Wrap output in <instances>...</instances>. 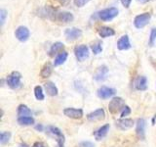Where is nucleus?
<instances>
[{
	"label": "nucleus",
	"instance_id": "nucleus-1",
	"mask_svg": "<svg viewBox=\"0 0 156 147\" xmlns=\"http://www.w3.org/2000/svg\"><path fill=\"white\" fill-rule=\"evenodd\" d=\"M119 11L118 9L115 8V7H110V8H106V9H104L100 11L99 13V17L101 20L105 22H108V21H111L112 19H114L117 15H118Z\"/></svg>",
	"mask_w": 156,
	"mask_h": 147
},
{
	"label": "nucleus",
	"instance_id": "nucleus-2",
	"mask_svg": "<svg viewBox=\"0 0 156 147\" xmlns=\"http://www.w3.org/2000/svg\"><path fill=\"white\" fill-rule=\"evenodd\" d=\"M125 107H126L125 102L121 97H114L113 99L109 102L108 110L111 114H116V113H118L122 109H124Z\"/></svg>",
	"mask_w": 156,
	"mask_h": 147
},
{
	"label": "nucleus",
	"instance_id": "nucleus-3",
	"mask_svg": "<svg viewBox=\"0 0 156 147\" xmlns=\"http://www.w3.org/2000/svg\"><path fill=\"white\" fill-rule=\"evenodd\" d=\"M47 130L51 135H53L54 137H56V140L58 142V146L63 147V144H65V136H63L61 130L58 129V127H56V126H50L47 127Z\"/></svg>",
	"mask_w": 156,
	"mask_h": 147
},
{
	"label": "nucleus",
	"instance_id": "nucleus-4",
	"mask_svg": "<svg viewBox=\"0 0 156 147\" xmlns=\"http://www.w3.org/2000/svg\"><path fill=\"white\" fill-rule=\"evenodd\" d=\"M150 18H151V15L149 13H144V14L138 15L134 20L135 27L136 28H143L149 23Z\"/></svg>",
	"mask_w": 156,
	"mask_h": 147
},
{
	"label": "nucleus",
	"instance_id": "nucleus-5",
	"mask_svg": "<svg viewBox=\"0 0 156 147\" xmlns=\"http://www.w3.org/2000/svg\"><path fill=\"white\" fill-rule=\"evenodd\" d=\"M21 78H22V75L19 72H13L7 77V85L11 88H13V89L18 88L21 86Z\"/></svg>",
	"mask_w": 156,
	"mask_h": 147
},
{
	"label": "nucleus",
	"instance_id": "nucleus-6",
	"mask_svg": "<svg viewBox=\"0 0 156 147\" xmlns=\"http://www.w3.org/2000/svg\"><path fill=\"white\" fill-rule=\"evenodd\" d=\"M74 53L75 56L78 59V61H84L85 59L89 57V48H88L84 44H81V45H78L74 49Z\"/></svg>",
	"mask_w": 156,
	"mask_h": 147
},
{
	"label": "nucleus",
	"instance_id": "nucleus-7",
	"mask_svg": "<svg viewBox=\"0 0 156 147\" xmlns=\"http://www.w3.org/2000/svg\"><path fill=\"white\" fill-rule=\"evenodd\" d=\"M65 36L68 41H72V40H75V39H78L79 37H81L82 31L77 28H70L66 29Z\"/></svg>",
	"mask_w": 156,
	"mask_h": 147
},
{
	"label": "nucleus",
	"instance_id": "nucleus-8",
	"mask_svg": "<svg viewBox=\"0 0 156 147\" xmlns=\"http://www.w3.org/2000/svg\"><path fill=\"white\" fill-rule=\"evenodd\" d=\"M15 36H16L17 39H19L20 41H27L29 37V31L27 27L21 26L16 29Z\"/></svg>",
	"mask_w": 156,
	"mask_h": 147
},
{
	"label": "nucleus",
	"instance_id": "nucleus-9",
	"mask_svg": "<svg viewBox=\"0 0 156 147\" xmlns=\"http://www.w3.org/2000/svg\"><path fill=\"white\" fill-rule=\"evenodd\" d=\"M63 114L70 119H81L83 117V111L81 109H75V108H66L63 110Z\"/></svg>",
	"mask_w": 156,
	"mask_h": 147
},
{
	"label": "nucleus",
	"instance_id": "nucleus-10",
	"mask_svg": "<svg viewBox=\"0 0 156 147\" xmlns=\"http://www.w3.org/2000/svg\"><path fill=\"white\" fill-rule=\"evenodd\" d=\"M115 94V89L114 88L106 87V86H101L98 90V96L101 99H107L111 96H113Z\"/></svg>",
	"mask_w": 156,
	"mask_h": 147
},
{
	"label": "nucleus",
	"instance_id": "nucleus-11",
	"mask_svg": "<svg viewBox=\"0 0 156 147\" xmlns=\"http://www.w3.org/2000/svg\"><path fill=\"white\" fill-rule=\"evenodd\" d=\"M105 118V113L104 109H98L94 112L90 113V114H88L87 116V119L92 122L104 120Z\"/></svg>",
	"mask_w": 156,
	"mask_h": 147
},
{
	"label": "nucleus",
	"instance_id": "nucleus-12",
	"mask_svg": "<svg viewBox=\"0 0 156 147\" xmlns=\"http://www.w3.org/2000/svg\"><path fill=\"white\" fill-rule=\"evenodd\" d=\"M107 74H108V69H107V67L101 66L97 70L94 76V78L97 81H104L105 80H106Z\"/></svg>",
	"mask_w": 156,
	"mask_h": 147
},
{
	"label": "nucleus",
	"instance_id": "nucleus-13",
	"mask_svg": "<svg viewBox=\"0 0 156 147\" xmlns=\"http://www.w3.org/2000/svg\"><path fill=\"white\" fill-rule=\"evenodd\" d=\"M145 126H146V121L144 119H139L136 122V132L140 138L144 139V134H145Z\"/></svg>",
	"mask_w": 156,
	"mask_h": 147
},
{
	"label": "nucleus",
	"instance_id": "nucleus-14",
	"mask_svg": "<svg viewBox=\"0 0 156 147\" xmlns=\"http://www.w3.org/2000/svg\"><path fill=\"white\" fill-rule=\"evenodd\" d=\"M134 126V121L132 119H121L116 122V126L122 130L131 129Z\"/></svg>",
	"mask_w": 156,
	"mask_h": 147
},
{
	"label": "nucleus",
	"instance_id": "nucleus-15",
	"mask_svg": "<svg viewBox=\"0 0 156 147\" xmlns=\"http://www.w3.org/2000/svg\"><path fill=\"white\" fill-rule=\"evenodd\" d=\"M117 47H118L119 50H127V49L131 48V43L129 40V36H123L122 37H120V39L117 42Z\"/></svg>",
	"mask_w": 156,
	"mask_h": 147
},
{
	"label": "nucleus",
	"instance_id": "nucleus-16",
	"mask_svg": "<svg viewBox=\"0 0 156 147\" xmlns=\"http://www.w3.org/2000/svg\"><path fill=\"white\" fill-rule=\"evenodd\" d=\"M44 87H45V90L48 95H50V96L58 95V88L55 85V83H53L52 81H47L45 85H44Z\"/></svg>",
	"mask_w": 156,
	"mask_h": 147
},
{
	"label": "nucleus",
	"instance_id": "nucleus-17",
	"mask_svg": "<svg viewBox=\"0 0 156 147\" xmlns=\"http://www.w3.org/2000/svg\"><path fill=\"white\" fill-rule=\"evenodd\" d=\"M109 130V125H105L102 126L101 127H100L99 130H98L96 132H95V137L97 140H101L107 134V132Z\"/></svg>",
	"mask_w": 156,
	"mask_h": 147
},
{
	"label": "nucleus",
	"instance_id": "nucleus-18",
	"mask_svg": "<svg viewBox=\"0 0 156 147\" xmlns=\"http://www.w3.org/2000/svg\"><path fill=\"white\" fill-rule=\"evenodd\" d=\"M98 32H99L101 37H104V38L112 36H114V33H115L114 29L109 27H101L99 28V31H98Z\"/></svg>",
	"mask_w": 156,
	"mask_h": 147
},
{
	"label": "nucleus",
	"instance_id": "nucleus-19",
	"mask_svg": "<svg viewBox=\"0 0 156 147\" xmlns=\"http://www.w3.org/2000/svg\"><path fill=\"white\" fill-rule=\"evenodd\" d=\"M135 86L139 90H144L147 87V80L145 77H139L135 81Z\"/></svg>",
	"mask_w": 156,
	"mask_h": 147
},
{
	"label": "nucleus",
	"instance_id": "nucleus-20",
	"mask_svg": "<svg viewBox=\"0 0 156 147\" xmlns=\"http://www.w3.org/2000/svg\"><path fill=\"white\" fill-rule=\"evenodd\" d=\"M58 19L63 23H69L73 21V15L69 12H61L58 14Z\"/></svg>",
	"mask_w": 156,
	"mask_h": 147
},
{
	"label": "nucleus",
	"instance_id": "nucleus-21",
	"mask_svg": "<svg viewBox=\"0 0 156 147\" xmlns=\"http://www.w3.org/2000/svg\"><path fill=\"white\" fill-rule=\"evenodd\" d=\"M67 52L63 51V52H61L55 58V61H54V66L57 67V66H60L62 64H63L67 59Z\"/></svg>",
	"mask_w": 156,
	"mask_h": 147
},
{
	"label": "nucleus",
	"instance_id": "nucleus-22",
	"mask_svg": "<svg viewBox=\"0 0 156 147\" xmlns=\"http://www.w3.org/2000/svg\"><path fill=\"white\" fill-rule=\"evenodd\" d=\"M18 116H19V118L20 117H29V116H31V111L27 106L22 104L18 108Z\"/></svg>",
	"mask_w": 156,
	"mask_h": 147
},
{
	"label": "nucleus",
	"instance_id": "nucleus-23",
	"mask_svg": "<svg viewBox=\"0 0 156 147\" xmlns=\"http://www.w3.org/2000/svg\"><path fill=\"white\" fill-rule=\"evenodd\" d=\"M52 71H53V67L50 63H47L45 64V65L43 66L42 68V70H41V73H40V75L43 78H46V77H49L51 76V74H52Z\"/></svg>",
	"mask_w": 156,
	"mask_h": 147
},
{
	"label": "nucleus",
	"instance_id": "nucleus-24",
	"mask_svg": "<svg viewBox=\"0 0 156 147\" xmlns=\"http://www.w3.org/2000/svg\"><path fill=\"white\" fill-rule=\"evenodd\" d=\"M63 47H65V45H63V43L62 42L54 43L50 49V51H49V54H50V56H55L58 52H60L62 49H63Z\"/></svg>",
	"mask_w": 156,
	"mask_h": 147
},
{
	"label": "nucleus",
	"instance_id": "nucleus-25",
	"mask_svg": "<svg viewBox=\"0 0 156 147\" xmlns=\"http://www.w3.org/2000/svg\"><path fill=\"white\" fill-rule=\"evenodd\" d=\"M18 123L21 126H30L34 124V119L32 117H20Z\"/></svg>",
	"mask_w": 156,
	"mask_h": 147
},
{
	"label": "nucleus",
	"instance_id": "nucleus-26",
	"mask_svg": "<svg viewBox=\"0 0 156 147\" xmlns=\"http://www.w3.org/2000/svg\"><path fill=\"white\" fill-rule=\"evenodd\" d=\"M34 94H35V97L37 100H43L44 99V94H43V90L41 86H35L34 88Z\"/></svg>",
	"mask_w": 156,
	"mask_h": 147
},
{
	"label": "nucleus",
	"instance_id": "nucleus-27",
	"mask_svg": "<svg viewBox=\"0 0 156 147\" xmlns=\"http://www.w3.org/2000/svg\"><path fill=\"white\" fill-rule=\"evenodd\" d=\"M10 137H11L10 132H1V135H0V142H1V144H6L7 142H9Z\"/></svg>",
	"mask_w": 156,
	"mask_h": 147
},
{
	"label": "nucleus",
	"instance_id": "nucleus-28",
	"mask_svg": "<svg viewBox=\"0 0 156 147\" xmlns=\"http://www.w3.org/2000/svg\"><path fill=\"white\" fill-rule=\"evenodd\" d=\"M92 51L94 52V54H100L101 51H102V47H101V44L100 42H97V43H94L92 45Z\"/></svg>",
	"mask_w": 156,
	"mask_h": 147
},
{
	"label": "nucleus",
	"instance_id": "nucleus-29",
	"mask_svg": "<svg viewBox=\"0 0 156 147\" xmlns=\"http://www.w3.org/2000/svg\"><path fill=\"white\" fill-rule=\"evenodd\" d=\"M155 41H156V28H151V32H150L149 45L152 46Z\"/></svg>",
	"mask_w": 156,
	"mask_h": 147
},
{
	"label": "nucleus",
	"instance_id": "nucleus-30",
	"mask_svg": "<svg viewBox=\"0 0 156 147\" xmlns=\"http://www.w3.org/2000/svg\"><path fill=\"white\" fill-rule=\"evenodd\" d=\"M6 17H7V12H6V10L1 9V10H0V18H1V20H0V22H1V26H3V24H4L5 20H6Z\"/></svg>",
	"mask_w": 156,
	"mask_h": 147
},
{
	"label": "nucleus",
	"instance_id": "nucleus-31",
	"mask_svg": "<svg viewBox=\"0 0 156 147\" xmlns=\"http://www.w3.org/2000/svg\"><path fill=\"white\" fill-rule=\"evenodd\" d=\"M90 0H74V4L77 7H83L85 4H87Z\"/></svg>",
	"mask_w": 156,
	"mask_h": 147
},
{
	"label": "nucleus",
	"instance_id": "nucleus-32",
	"mask_svg": "<svg viewBox=\"0 0 156 147\" xmlns=\"http://www.w3.org/2000/svg\"><path fill=\"white\" fill-rule=\"evenodd\" d=\"M131 113V109H130V107H128V106H126L124 109H123V112H122V114H121V117L122 118H124V117H126V116H128L129 114Z\"/></svg>",
	"mask_w": 156,
	"mask_h": 147
},
{
	"label": "nucleus",
	"instance_id": "nucleus-33",
	"mask_svg": "<svg viewBox=\"0 0 156 147\" xmlns=\"http://www.w3.org/2000/svg\"><path fill=\"white\" fill-rule=\"evenodd\" d=\"M81 147H95L94 144L92 143V142H89V141H86V142H82L80 144Z\"/></svg>",
	"mask_w": 156,
	"mask_h": 147
},
{
	"label": "nucleus",
	"instance_id": "nucleus-34",
	"mask_svg": "<svg viewBox=\"0 0 156 147\" xmlns=\"http://www.w3.org/2000/svg\"><path fill=\"white\" fill-rule=\"evenodd\" d=\"M120 1H121V3L123 4L126 8H129L130 4H131V2H132V0H120Z\"/></svg>",
	"mask_w": 156,
	"mask_h": 147
},
{
	"label": "nucleus",
	"instance_id": "nucleus-35",
	"mask_svg": "<svg viewBox=\"0 0 156 147\" xmlns=\"http://www.w3.org/2000/svg\"><path fill=\"white\" fill-rule=\"evenodd\" d=\"M32 147H45V145H44L42 142H35Z\"/></svg>",
	"mask_w": 156,
	"mask_h": 147
},
{
	"label": "nucleus",
	"instance_id": "nucleus-36",
	"mask_svg": "<svg viewBox=\"0 0 156 147\" xmlns=\"http://www.w3.org/2000/svg\"><path fill=\"white\" fill-rule=\"evenodd\" d=\"M58 1L62 2V3H66V2L68 1V0H58Z\"/></svg>",
	"mask_w": 156,
	"mask_h": 147
},
{
	"label": "nucleus",
	"instance_id": "nucleus-37",
	"mask_svg": "<svg viewBox=\"0 0 156 147\" xmlns=\"http://www.w3.org/2000/svg\"><path fill=\"white\" fill-rule=\"evenodd\" d=\"M139 2H140V3H144V2H146L147 0H138Z\"/></svg>",
	"mask_w": 156,
	"mask_h": 147
},
{
	"label": "nucleus",
	"instance_id": "nucleus-38",
	"mask_svg": "<svg viewBox=\"0 0 156 147\" xmlns=\"http://www.w3.org/2000/svg\"><path fill=\"white\" fill-rule=\"evenodd\" d=\"M36 129H37V130H42V126H36Z\"/></svg>",
	"mask_w": 156,
	"mask_h": 147
}]
</instances>
